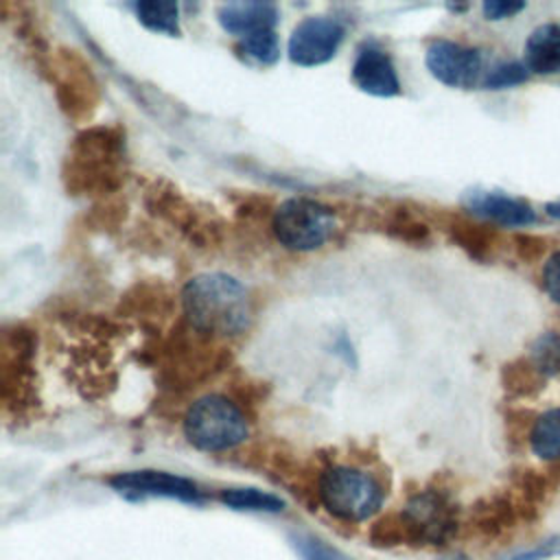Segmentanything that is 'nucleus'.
<instances>
[{"label":"nucleus","mask_w":560,"mask_h":560,"mask_svg":"<svg viewBox=\"0 0 560 560\" xmlns=\"http://www.w3.org/2000/svg\"><path fill=\"white\" fill-rule=\"evenodd\" d=\"M529 444L536 457L545 462L560 459V409H549L534 422Z\"/></svg>","instance_id":"ddd939ff"},{"label":"nucleus","mask_w":560,"mask_h":560,"mask_svg":"<svg viewBox=\"0 0 560 560\" xmlns=\"http://www.w3.org/2000/svg\"><path fill=\"white\" fill-rule=\"evenodd\" d=\"M295 549L304 560H348L343 553L313 536H295Z\"/></svg>","instance_id":"6ab92c4d"},{"label":"nucleus","mask_w":560,"mask_h":560,"mask_svg":"<svg viewBox=\"0 0 560 560\" xmlns=\"http://www.w3.org/2000/svg\"><path fill=\"white\" fill-rule=\"evenodd\" d=\"M109 486L127 499H177L184 503H199L201 492L195 481L166 470H127L109 479Z\"/></svg>","instance_id":"423d86ee"},{"label":"nucleus","mask_w":560,"mask_h":560,"mask_svg":"<svg viewBox=\"0 0 560 560\" xmlns=\"http://www.w3.org/2000/svg\"><path fill=\"white\" fill-rule=\"evenodd\" d=\"M221 503L232 510H247V512H280L284 501L271 492L258 488H225L221 492Z\"/></svg>","instance_id":"2eb2a0df"},{"label":"nucleus","mask_w":560,"mask_h":560,"mask_svg":"<svg viewBox=\"0 0 560 560\" xmlns=\"http://www.w3.org/2000/svg\"><path fill=\"white\" fill-rule=\"evenodd\" d=\"M525 68L534 74L560 72V24L536 26L525 42Z\"/></svg>","instance_id":"f8f14e48"},{"label":"nucleus","mask_w":560,"mask_h":560,"mask_svg":"<svg viewBox=\"0 0 560 560\" xmlns=\"http://www.w3.org/2000/svg\"><path fill=\"white\" fill-rule=\"evenodd\" d=\"M217 20L223 31L245 37L262 28H273L278 9L271 2H228L219 7Z\"/></svg>","instance_id":"9b49d317"},{"label":"nucleus","mask_w":560,"mask_h":560,"mask_svg":"<svg viewBox=\"0 0 560 560\" xmlns=\"http://www.w3.org/2000/svg\"><path fill=\"white\" fill-rule=\"evenodd\" d=\"M547 214L558 219L560 221V201H553V203H547Z\"/></svg>","instance_id":"5701e85b"},{"label":"nucleus","mask_w":560,"mask_h":560,"mask_svg":"<svg viewBox=\"0 0 560 560\" xmlns=\"http://www.w3.org/2000/svg\"><path fill=\"white\" fill-rule=\"evenodd\" d=\"M350 74L354 85L365 94L396 96L400 92V81L392 57L374 44H365L357 50Z\"/></svg>","instance_id":"6e6552de"},{"label":"nucleus","mask_w":560,"mask_h":560,"mask_svg":"<svg viewBox=\"0 0 560 560\" xmlns=\"http://www.w3.org/2000/svg\"><path fill=\"white\" fill-rule=\"evenodd\" d=\"M424 63L429 72L448 88H472L483 68V59L477 48L464 46L451 39H435L429 44Z\"/></svg>","instance_id":"0eeeda50"},{"label":"nucleus","mask_w":560,"mask_h":560,"mask_svg":"<svg viewBox=\"0 0 560 560\" xmlns=\"http://www.w3.org/2000/svg\"><path fill=\"white\" fill-rule=\"evenodd\" d=\"M238 48L249 61H254L258 66H271L280 59V42H278V35L273 28H262V31L241 37Z\"/></svg>","instance_id":"dca6fc26"},{"label":"nucleus","mask_w":560,"mask_h":560,"mask_svg":"<svg viewBox=\"0 0 560 560\" xmlns=\"http://www.w3.org/2000/svg\"><path fill=\"white\" fill-rule=\"evenodd\" d=\"M529 77V70L518 63V61H505L501 66H497L494 70H490V74L486 77V88L490 90H501V88H512V85H521L525 83Z\"/></svg>","instance_id":"a211bd4d"},{"label":"nucleus","mask_w":560,"mask_h":560,"mask_svg":"<svg viewBox=\"0 0 560 560\" xmlns=\"http://www.w3.org/2000/svg\"><path fill=\"white\" fill-rule=\"evenodd\" d=\"M402 518H405V527L413 536H418L420 540H429V542H440L451 527L448 508H446L444 499L433 492L413 497L407 503Z\"/></svg>","instance_id":"9d476101"},{"label":"nucleus","mask_w":560,"mask_h":560,"mask_svg":"<svg viewBox=\"0 0 560 560\" xmlns=\"http://www.w3.org/2000/svg\"><path fill=\"white\" fill-rule=\"evenodd\" d=\"M136 13H138V20L155 33H164V35L179 33V9L175 2L142 0L136 4Z\"/></svg>","instance_id":"4468645a"},{"label":"nucleus","mask_w":560,"mask_h":560,"mask_svg":"<svg viewBox=\"0 0 560 560\" xmlns=\"http://www.w3.org/2000/svg\"><path fill=\"white\" fill-rule=\"evenodd\" d=\"M343 26L335 18L326 15H311L304 18L289 37V59L298 66H319L330 61L341 42H343Z\"/></svg>","instance_id":"39448f33"},{"label":"nucleus","mask_w":560,"mask_h":560,"mask_svg":"<svg viewBox=\"0 0 560 560\" xmlns=\"http://www.w3.org/2000/svg\"><path fill=\"white\" fill-rule=\"evenodd\" d=\"M184 433L195 448L221 453L243 444L249 435V424L230 398L208 394L197 398L186 411Z\"/></svg>","instance_id":"f03ea898"},{"label":"nucleus","mask_w":560,"mask_h":560,"mask_svg":"<svg viewBox=\"0 0 560 560\" xmlns=\"http://www.w3.org/2000/svg\"><path fill=\"white\" fill-rule=\"evenodd\" d=\"M553 556H560V536H551L545 542L536 545L534 549L521 551V553H516L508 560H547V558H553Z\"/></svg>","instance_id":"412c9836"},{"label":"nucleus","mask_w":560,"mask_h":560,"mask_svg":"<svg viewBox=\"0 0 560 560\" xmlns=\"http://www.w3.org/2000/svg\"><path fill=\"white\" fill-rule=\"evenodd\" d=\"M273 232L287 249L313 252L332 236L335 214L319 201L293 197L278 206L273 214Z\"/></svg>","instance_id":"20e7f679"},{"label":"nucleus","mask_w":560,"mask_h":560,"mask_svg":"<svg viewBox=\"0 0 560 560\" xmlns=\"http://www.w3.org/2000/svg\"><path fill=\"white\" fill-rule=\"evenodd\" d=\"M483 15L488 20H505V18H512L516 15L518 11L525 9L523 2H512V0H490V2H483Z\"/></svg>","instance_id":"4be33fe9"},{"label":"nucleus","mask_w":560,"mask_h":560,"mask_svg":"<svg viewBox=\"0 0 560 560\" xmlns=\"http://www.w3.org/2000/svg\"><path fill=\"white\" fill-rule=\"evenodd\" d=\"M317 497L332 516L348 523H361L378 512L383 488L370 472L339 464L322 472Z\"/></svg>","instance_id":"7ed1b4c3"},{"label":"nucleus","mask_w":560,"mask_h":560,"mask_svg":"<svg viewBox=\"0 0 560 560\" xmlns=\"http://www.w3.org/2000/svg\"><path fill=\"white\" fill-rule=\"evenodd\" d=\"M466 203H468L470 212H475L477 217L492 221L497 225H505V228L532 225L538 219L534 208L527 201L503 195V192L477 190V192L468 195Z\"/></svg>","instance_id":"1a4fd4ad"},{"label":"nucleus","mask_w":560,"mask_h":560,"mask_svg":"<svg viewBox=\"0 0 560 560\" xmlns=\"http://www.w3.org/2000/svg\"><path fill=\"white\" fill-rule=\"evenodd\" d=\"M532 368L542 374H553L560 370V337L545 332L536 339L532 350Z\"/></svg>","instance_id":"f3484780"},{"label":"nucleus","mask_w":560,"mask_h":560,"mask_svg":"<svg viewBox=\"0 0 560 560\" xmlns=\"http://www.w3.org/2000/svg\"><path fill=\"white\" fill-rule=\"evenodd\" d=\"M542 284L547 295L560 304V249H556L542 267Z\"/></svg>","instance_id":"aec40b11"},{"label":"nucleus","mask_w":560,"mask_h":560,"mask_svg":"<svg viewBox=\"0 0 560 560\" xmlns=\"http://www.w3.org/2000/svg\"><path fill=\"white\" fill-rule=\"evenodd\" d=\"M184 313L195 330L217 337H234L252 324L247 289L232 276L208 271L190 278L182 291Z\"/></svg>","instance_id":"f257e3e1"}]
</instances>
